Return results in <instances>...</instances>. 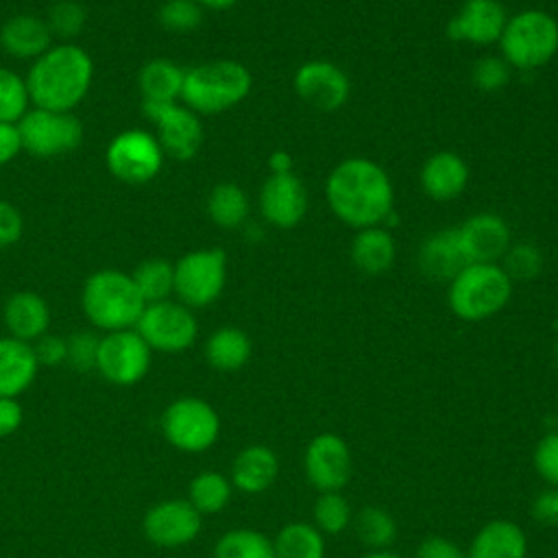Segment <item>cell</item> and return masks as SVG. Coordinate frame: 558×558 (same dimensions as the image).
<instances>
[{
  "label": "cell",
  "instance_id": "6da1fadb",
  "mask_svg": "<svg viewBox=\"0 0 558 558\" xmlns=\"http://www.w3.org/2000/svg\"><path fill=\"white\" fill-rule=\"evenodd\" d=\"M325 196L333 216L353 227H377L392 214V183L388 172L366 157L340 161L327 177Z\"/></svg>",
  "mask_w": 558,
  "mask_h": 558
},
{
  "label": "cell",
  "instance_id": "7a4b0ae2",
  "mask_svg": "<svg viewBox=\"0 0 558 558\" xmlns=\"http://www.w3.org/2000/svg\"><path fill=\"white\" fill-rule=\"evenodd\" d=\"M94 61L76 44H54L39 54L26 76L31 102L48 111H72L89 92Z\"/></svg>",
  "mask_w": 558,
  "mask_h": 558
},
{
  "label": "cell",
  "instance_id": "3957f363",
  "mask_svg": "<svg viewBox=\"0 0 558 558\" xmlns=\"http://www.w3.org/2000/svg\"><path fill=\"white\" fill-rule=\"evenodd\" d=\"M81 307L96 329L109 333L133 329L146 307V301L131 275L116 268H102L85 279Z\"/></svg>",
  "mask_w": 558,
  "mask_h": 558
},
{
  "label": "cell",
  "instance_id": "277c9868",
  "mask_svg": "<svg viewBox=\"0 0 558 558\" xmlns=\"http://www.w3.org/2000/svg\"><path fill=\"white\" fill-rule=\"evenodd\" d=\"M253 87L251 72L233 59H216L185 70L181 100L196 116H216L242 102Z\"/></svg>",
  "mask_w": 558,
  "mask_h": 558
},
{
  "label": "cell",
  "instance_id": "5b68a950",
  "mask_svg": "<svg viewBox=\"0 0 558 558\" xmlns=\"http://www.w3.org/2000/svg\"><path fill=\"white\" fill-rule=\"evenodd\" d=\"M512 279L499 264H466L449 281V307L469 323L495 316L510 301Z\"/></svg>",
  "mask_w": 558,
  "mask_h": 558
},
{
  "label": "cell",
  "instance_id": "8992f818",
  "mask_svg": "<svg viewBox=\"0 0 558 558\" xmlns=\"http://www.w3.org/2000/svg\"><path fill=\"white\" fill-rule=\"evenodd\" d=\"M497 44L512 70H538L558 52V22L543 9L519 11L508 17Z\"/></svg>",
  "mask_w": 558,
  "mask_h": 558
},
{
  "label": "cell",
  "instance_id": "52a82bcc",
  "mask_svg": "<svg viewBox=\"0 0 558 558\" xmlns=\"http://www.w3.org/2000/svg\"><path fill=\"white\" fill-rule=\"evenodd\" d=\"M159 425L163 438L185 453H201L220 436V416L201 397H181L168 403Z\"/></svg>",
  "mask_w": 558,
  "mask_h": 558
},
{
  "label": "cell",
  "instance_id": "ba28073f",
  "mask_svg": "<svg viewBox=\"0 0 558 558\" xmlns=\"http://www.w3.org/2000/svg\"><path fill=\"white\" fill-rule=\"evenodd\" d=\"M227 281V255L218 246L185 253L174 264V294L190 310L211 305Z\"/></svg>",
  "mask_w": 558,
  "mask_h": 558
},
{
  "label": "cell",
  "instance_id": "9c48e42d",
  "mask_svg": "<svg viewBox=\"0 0 558 558\" xmlns=\"http://www.w3.org/2000/svg\"><path fill=\"white\" fill-rule=\"evenodd\" d=\"M22 150L35 157H59L76 150L83 142V124L72 111L28 109L17 122Z\"/></svg>",
  "mask_w": 558,
  "mask_h": 558
},
{
  "label": "cell",
  "instance_id": "30bf717a",
  "mask_svg": "<svg viewBox=\"0 0 558 558\" xmlns=\"http://www.w3.org/2000/svg\"><path fill=\"white\" fill-rule=\"evenodd\" d=\"M135 331L144 338L150 351L181 353L194 344L198 336V323L187 305L166 299L144 307Z\"/></svg>",
  "mask_w": 558,
  "mask_h": 558
},
{
  "label": "cell",
  "instance_id": "8fae6325",
  "mask_svg": "<svg viewBox=\"0 0 558 558\" xmlns=\"http://www.w3.org/2000/svg\"><path fill=\"white\" fill-rule=\"evenodd\" d=\"M163 157L166 155L157 137L140 129L118 133L105 150V163L109 172L129 185H144L153 181L161 172Z\"/></svg>",
  "mask_w": 558,
  "mask_h": 558
},
{
  "label": "cell",
  "instance_id": "7c38bea8",
  "mask_svg": "<svg viewBox=\"0 0 558 558\" xmlns=\"http://www.w3.org/2000/svg\"><path fill=\"white\" fill-rule=\"evenodd\" d=\"M150 357L153 351L135 327L109 331L100 338L96 371L113 386H133L146 377Z\"/></svg>",
  "mask_w": 558,
  "mask_h": 558
},
{
  "label": "cell",
  "instance_id": "4fadbf2b",
  "mask_svg": "<svg viewBox=\"0 0 558 558\" xmlns=\"http://www.w3.org/2000/svg\"><path fill=\"white\" fill-rule=\"evenodd\" d=\"M142 109L157 129L155 137L163 155L187 161L198 153L203 144L201 116L181 102H142Z\"/></svg>",
  "mask_w": 558,
  "mask_h": 558
},
{
  "label": "cell",
  "instance_id": "5bb4252c",
  "mask_svg": "<svg viewBox=\"0 0 558 558\" xmlns=\"http://www.w3.org/2000/svg\"><path fill=\"white\" fill-rule=\"evenodd\" d=\"M203 527V514L187 499H163L153 504L142 521L146 538L157 547H183Z\"/></svg>",
  "mask_w": 558,
  "mask_h": 558
},
{
  "label": "cell",
  "instance_id": "9a60e30c",
  "mask_svg": "<svg viewBox=\"0 0 558 558\" xmlns=\"http://www.w3.org/2000/svg\"><path fill=\"white\" fill-rule=\"evenodd\" d=\"M305 475L320 493L340 490L353 469L349 445L336 434H320L305 449Z\"/></svg>",
  "mask_w": 558,
  "mask_h": 558
},
{
  "label": "cell",
  "instance_id": "2e32d148",
  "mask_svg": "<svg viewBox=\"0 0 558 558\" xmlns=\"http://www.w3.org/2000/svg\"><path fill=\"white\" fill-rule=\"evenodd\" d=\"M294 92L314 109L336 111L347 102L351 94V83L344 70H340L336 63L314 59L305 61L296 70Z\"/></svg>",
  "mask_w": 558,
  "mask_h": 558
},
{
  "label": "cell",
  "instance_id": "e0dca14e",
  "mask_svg": "<svg viewBox=\"0 0 558 558\" xmlns=\"http://www.w3.org/2000/svg\"><path fill=\"white\" fill-rule=\"evenodd\" d=\"M259 211L277 229H292L307 211V192L294 172L270 174L259 190Z\"/></svg>",
  "mask_w": 558,
  "mask_h": 558
},
{
  "label": "cell",
  "instance_id": "ac0fdd59",
  "mask_svg": "<svg viewBox=\"0 0 558 558\" xmlns=\"http://www.w3.org/2000/svg\"><path fill=\"white\" fill-rule=\"evenodd\" d=\"M456 229L469 264H497L510 246V229L493 211L473 214Z\"/></svg>",
  "mask_w": 558,
  "mask_h": 558
},
{
  "label": "cell",
  "instance_id": "d6986e66",
  "mask_svg": "<svg viewBox=\"0 0 558 558\" xmlns=\"http://www.w3.org/2000/svg\"><path fill=\"white\" fill-rule=\"evenodd\" d=\"M506 22L508 15L499 0H464L460 11L451 17L447 35L453 41L490 46L499 41Z\"/></svg>",
  "mask_w": 558,
  "mask_h": 558
},
{
  "label": "cell",
  "instance_id": "ffe728a7",
  "mask_svg": "<svg viewBox=\"0 0 558 558\" xmlns=\"http://www.w3.org/2000/svg\"><path fill=\"white\" fill-rule=\"evenodd\" d=\"M466 264L458 229L434 231L421 242L418 268L434 281H451Z\"/></svg>",
  "mask_w": 558,
  "mask_h": 558
},
{
  "label": "cell",
  "instance_id": "44dd1931",
  "mask_svg": "<svg viewBox=\"0 0 558 558\" xmlns=\"http://www.w3.org/2000/svg\"><path fill=\"white\" fill-rule=\"evenodd\" d=\"M421 187L434 201H453L469 183L466 161L451 150L434 153L421 168Z\"/></svg>",
  "mask_w": 558,
  "mask_h": 558
},
{
  "label": "cell",
  "instance_id": "7402d4cb",
  "mask_svg": "<svg viewBox=\"0 0 558 558\" xmlns=\"http://www.w3.org/2000/svg\"><path fill=\"white\" fill-rule=\"evenodd\" d=\"M2 318L11 338H17L31 344L48 331L50 307L39 294L31 290H22L7 299Z\"/></svg>",
  "mask_w": 558,
  "mask_h": 558
},
{
  "label": "cell",
  "instance_id": "603a6c76",
  "mask_svg": "<svg viewBox=\"0 0 558 558\" xmlns=\"http://www.w3.org/2000/svg\"><path fill=\"white\" fill-rule=\"evenodd\" d=\"M0 46L15 59L35 61L52 46V33L46 20L31 13H17L0 26Z\"/></svg>",
  "mask_w": 558,
  "mask_h": 558
},
{
  "label": "cell",
  "instance_id": "cb8c5ba5",
  "mask_svg": "<svg viewBox=\"0 0 558 558\" xmlns=\"http://www.w3.org/2000/svg\"><path fill=\"white\" fill-rule=\"evenodd\" d=\"M279 473V460L270 447L251 445L242 449L231 464V484L244 495L268 490Z\"/></svg>",
  "mask_w": 558,
  "mask_h": 558
},
{
  "label": "cell",
  "instance_id": "d4e9b609",
  "mask_svg": "<svg viewBox=\"0 0 558 558\" xmlns=\"http://www.w3.org/2000/svg\"><path fill=\"white\" fill-rule=\"evenodd\" d=\"M39 371L33 347L17 338H0V397L17 399L31 388Z\"/></svg>",
  "mask_w": 558,
  "mask_h": 558
},
{
  "label": "cell",
  "instance_id": "484cf974",
  "mask_svg": "<svg viewBox=\"0 0 558 558\" xmlns=\"http://www.w3.org/2000/svg\"><path fill=\"white\" fill-rule=\"evenodd\" d=\"M397 255L395 238L381 225L357 229L351 242V262L364 275H384Z\"/></svg>",
  "mask_w": 558,
  "mask_h": 558
},
{
  "label": "cell",
  "instance_id": "4316f807",
  "mask_svg": "<svg viewBox=\"0 0 558 558\" xmlns=\"http://www.w3.org/2000/svg\"><path fill=\"white\" fill-rule=\"evenodd\" d=\"M527 538L523 530L506 519L488 521L473 538L469 558H525Z\"/></svg>",
  "mask_w": 558,
  "mask_h": 558
},
{
  "label": "cell",
  "instance_id": "83f0119b",
  "mask_svg": "<svg viewBox=\"0 0 558 558\" xmlns=\"http://www.w3.org/2000/svg\"><path fill=\"white\" fill-rule=\"evenodd\" d=\"M185 70L166 57L146 61L137 72L142 102H179Z\"/></svg>",
  "mask_w": 558,
  "mask_h": 558
},
{
  "label": "cell",
  "instance_id": "f1b7e54d",
  "mask_svg": "<svg viewBox=\"0 0 558 558\" xmlns=\"http://www.w3.org/2000/svg\"><path fill=\"white\" fill-rule=\"evenodd\" d=\"M251 338L238 327H220L205 342V360L211 368L222 373L240 371L251 360Z\"/></svg>",
  "mask_w": 558,
  "mask_h": 558
},
{
  "label": "cell",
  "instance_id": "f546056e",
  "mask_svg": "<svg viewBox=\"0 0 558 558\" xmlns=\"http://www.w3.org/2000/svg\"><path fill=\"white\" fill-rule=\"evenodd\" d=\"M251 203L246 192L231 181H222L211 187L207 196V214L214 225L222 229L242 227L248 218Z\"/></svg>",
  "mask_w": 558,
  "mask_h": 558
},
{
  "label": "cell",
  "instance_id": "4dcf8cb0",
  "mask_svg": "<svg viewBox=\"0 0 558 558\" xmlns=\"http://www.w3.org/2000/svg\"><path fill=\"white\" fill-rule=\"evenodd\" d=\"M275 558H323L325 541L323 532L310 523H288L272 541Z\"/></svg>",
  "mask_w": 558,
  "mask_h": 558
},
{
  "label": "cell",
  "instance_id": "1f68e13d",
  "mask_svg": "<svg viewBox=\"0 0 558 558\" xmlns=\"http://www.w3.org/2000/svg\"><path fill=\"white\" fill-rule=\"evenodd\" d=\"M233 493L231 480H227L218 471H201L192 477L187 486V501L201 512V514H216L225 510Z\"/></svg>",
  "mask_w": 558,
  "mask_h": 558
},
{
  "label": "cell",
  "instance_id": "d6a6232c",
  "mask_svg": "<svg viewBox=\"0 0 558 558\" xmlns=\"http://www.w3.org/2000/svg\"><path fill=\"white\" fill-rule=\"evenodd\" d=\"M214 558H275V547L262 532L240 527L229 530L218 538Z\"/></svg>",
  "mask_w": 558,
  "mask_h": 558
},
{
  "label": "cell",
  "instance_id": "836d02e7",
  "mask_svg": "<svg viewBox=\"0 0 558 558\" xmlns=\"http://www.w3.org/2000/svg\"><path fill=\"white\" fill-rule=\"evenodd\" d=\"M131 277L146 305L166 301L174 292V266L166 259H146L135 266Z\"/></svg>",
  "mask_w": 558,
  "mask_h": 558
},
{
  "label": "cell",
  "instance_id": "e575fe53",
  "mask_svg": "<svg viewBox=\"0 0 558 558\" xmlns=\"http://www.w3.org/2000/svg\"><path fill=\"white\" fill-rule=\"evenodd\" d=\"M31 96L26 78L9 68H0V122L17 124L28 111Z\"/></svg>",
  "mask_w": 558,
  "mask_h": 558
},
{
  "label": "cell",
  "instance_id": "d590c367",
  "mask_svg": "<svg viewBox=\"0 0 558 558\" xmlns=\"http://www.w3.org/2000/svg\"><path fill=\"white\" fill-rule=\"evenodd\" d=\"M355 527L360 538L375 549L388 547L397 534L395 519L384 508H377V506L362 508L355 519Z\"/></svg>",
  "mask_w": 558,
  "mask_h": 558
},
{
  "label": "cell",
  "instance_id": "8d00e7d4",
  "mask_svg": "<svg viewBox=\"0 0 558 558\" xmlns=\"http://www.w3.org/2000/svg\"><path fill=\"white\" fill-rule=\"evenodd\" d=\"M351 506L340 490L320 493L314 504V523L325 534H338L351 523Z\"/></svg>",
  "mask_w": 558,
  "mask_h": 558
},
{
  "label": "cell",
  "instance_id": "74e56055",
  "mask_svg": "<svg viewBox=\"0 0 558 558\" xmlns=\"http://www.w3.org/2000/svg\"><path fill=\"white\" fill-rule=\"evenodd\" d=\"M501 262H504L501 264L504 272L510 279H519V281L534 279L543 270V253L536 244H530V242L510 244Z\"/></svg>",
  "mask_w": 558,
  "mask_h": 558
},
{
  "label": "cell",
  "instance_id": "f35d334b",
  "mask_svg": "<svg viewBox=\"0 0 558 558\" xmlns=\"http://www.w3.org/2000/svg\"><path fill=\"white\" fill-rule=\"evenodd\" d=\"M87 22V11L76 0H59L50 7L46 24L52 33V37L59 39H72L76 37Z\"/></svg>",
  "mask_w": 558,
  "mask_h": 558
},
{
  "label": "cell",
  "instance_id": "ab89813d",
  "mask_svg": "<svg viewBox=\"0 0 558 558\" xmlns=\"http://www.w3.org/2000/svg\"><path fill=\"white\" fill-rule=\"evenodd\" d=\"M159 24L172 33L196 31L203 22V7L198 0H166L157 11Z\"/></svg>",
  "mask_w": 558,
  "mask_h": 558
},
{
  "label": "cell",
  "instance_id": "60d3db41",
  "mask_svg": "<svg viewBox=\"0 0 558 558\" xmlns=\"http://www.w3.org/2000/svg\"><path fill=\"white\" fill-rule=\"evenodd\" d=\"M512 78V68L508 61L499 54H486L473 63L471 81L482 92H499L506 87Z\"/></svg>",
  "mask_w": 558,
  "mask_h": 558
},
{
  "label": "cell",
  "instance_id": "b9f144b4",
  "mask_svg": "<svg viewBox=\"0 0 558 558\" xmlns=\"http://www.w3.org/2000/svg\"><path fill=\"white\" fill-rule=\"evenodd\" d=\"M65 342H68V360L65 362L74 371H78V373L96 371L100 336H96L94 331L81 329V331H74L72 336H68Z\"/></svg>",
  "mask_w": 558,
  "mask_h": 558
},
{
  "label": "cell",
  "instance_id": "7bdbcfd3",
  "mask_svg": "<svg viewBox=\"0 0 558 558\" xmlns=\"http://www.w3.org/2000/svg\"><path fill=\"white\" fill-rule=\"evenodd\" d=\"M536 473L554 488H558V432L545 434L534 449Z\"/></svg>",
  "mask_w": 558,
  "mask_h": 558
},
{
  "label": "cell",
  "instance_id": "ee69618b",
  "mask_svg": "<svg viewBox=\"0 0 558 558\" xmlns=\"http://www.w3.org/2000/svg\"><path fill=\"white\" fill-rule=\"evenodd\" d=\"M31 347L39 366H59L68 360V342L63 336L46 331L35 342H31Z\"/></svg>",
  "mask_w": 558,
  "mask_h": 558
},
{
  "label": "cell",
  "instance_id": "f6af8a7d",
  "mask_svg": "<svg viewBox=\"0 0 558 558\" xmlns=\"http://www.w3.org/2000/svg\"><path fill=\"white\" fill-rule=\"evenodd\" d=\"M22 227H24V220L20 209L13 203L0 198V251L20 240Z\"/></svg>",
  "mask_w": 558,
  "mask_h": 558
},
{
  "label": "cell",
  "instance_id": "bcb514c9",
  "mask_svg": "<svg viewBox=\"0 0 558 558\" xmlns=\"http://www.w3.org/2000/svg\"><path fill=\"white\" fill-rule=\"evenodd\" d=\"M532 514L543 525H558V488L541 490L532 501Z\"/></svg>",
  "mask_w": 558,
  "mask_h": 558
},
{
  "label": "cell",
  "instance_id": "7dc6e473",
  "mask_svg": "<svg viewBox=\"0 0 558 558\" xmlns=\"http://www.w3.org/2000/svg\"><path fill=\"white\" fill-rule=\"evenodd\" d=\"M22 421H24V410L20 401L11 397H0V438H7L13 432H17Z\"/></svg>",
  "mask_w": 558,
  "mask_h": 558
},
{
  "label": "cell",
  "instance_id": "c3c4849f",
  "mask_svg": "<svg viewBox=\"0 0 558 558\" xmlns=\"http://www.w3.org/2000/svg\"><path fill=\"white\" fill-rule=\"evenodd\" d=\"M416 558H462V554L451 541L442 536H429L418 545Z\"/></svg>",
  "mask_w": 558,
  "mask_h": 558
},
{
  "label": "cell",
  "instance_id": "681fc988",
  "mask_svg": "<svg viewBox=\"0 0 558 558\" xmlns=\"http://www.w3.org/2000/svg\"><path fill=\"white\" fill-rule=\"evenodd\" d=\"M20 150H22V140H20L17 124L0 122V166H7L9 161H13Z\"/></svg>",
  "mask_w": 558,
  "mask_h": 558
},
{
  "label": "cell",
  "instance_id": "f907efd6",
  "mask_svg": "<svg viewBox=\"0 0 558 558\" xmlns=\"http://www.w3.org/2000/svg\"><path fill=\"white\" fill-rule=\"evenodd\" d=\"M268 168L272 174H288L292 172V155L288 150H272L268 157Z\"/></svg>",
  "mask_w": 558,
  "mask_h": 558
},
{
  "label": "cell",
  "instance_id": "816d5d0a",
  "mask_svg": "<svg viewBox=\"0 0 558 558\" xmlns=\"http://www.w3.org/2000/svg\"><path fill=\"white\" fill-rule=\"evenodd\" d=\"M238 0H198V4L203 9H211V11H225V9H231Z\"/></svg>",
  "mask_w": 558,
  "mask_h": 558
},
{
  "label": "cell",
  "instance_id": "f5cc1de1",
  "mask_svg": "<svg viewBox=\"0 0 558 558\" xmlns=\"http://www.w3.org/2000/svg\"><path fill=\"white\" fill-rule=\"evenodd\" d=\"M364 558H399L397 554H392V551H384V549H379V551H371V554H366Z\"/></svg>",
  "mask_w": 558,
  "mask_h": 558
},
{
  "label": "cell",
  "instance_id": "db71d44e",
  "mask_svg": "<svg viewBox=\"0 0 558 558\" xmlns=\"http://www.w3.org/2000/svg\"><path fill=\"white\" fill-rule=\"evenodd\" d=\"M554 360H556V364H558V340H556V344H554Z\"/></svg>",
  "mask_w": 558,
  "mask_h": 558
}]
</instances>
